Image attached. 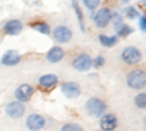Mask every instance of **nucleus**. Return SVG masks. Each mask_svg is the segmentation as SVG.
I'll return each mask as SVG.
<instances>
[{"label": "nucleus", "mask_w": 146, "mask_h": 131, "mask_svg": "<svg viewBox=\"0 0 146 131\" xmlns=\"http://www.w3.org/2000/svg\"><path fill=\"white\" fill-rule=\"evenodd\" d=\"M91 18L94 19L95 26L100 28V29H102V28H105V26L110 25L111 18H113V12H111V9H110V7H101V9L96 10L95 13L92 12Z\"/></svg>", "instance_id": "1"}, {"label": "nucleus", "mask_w": 146, "mask_h": 131, "mask_svg": "<svg viewBox=\"0 0 146 131\" xmlns=\"http://www.w3.org/2000/svg\"><path fill=\"white\" fill-rule=\"evenodd\" d=\"M85 109H86L88 115H91L94 118H100L105 114L107 105L100 98H91V99H88L86 105H85Z\"/></svg>", "instance_id": "2"}, {"label": "nucleus", "mask_w": 146, "mask_h": 131, "mask_svg": "<svg viewBox=\"0 0 146 131\" xmlns=\"http://www.w3.org/2000/svg\"><path fill=\"white\" fill-rule=\"evenodd\" d=\"M145 85H146V74L143 70L136 68V70H131L127 74V86L129 88L140 90L145 88Z\"/></svg>", "instance_id": "3"}, {"label": "nucleus", "mask_w": 146, "mask_h": 131, "mask_svg": "<svg viewBox=\"0 0 146 131\" xmlns=\"http://www.w3.org/2000/svg\"><path fill=\"white\" fill-rule=\"evenodd\" d=\"M142 53L140 50H137L136 47H126V48L121 51V60L123 63H126L127 66H135L137 63L142 61Z\"/></svg>", "instance_id": "4"}, {"label": "nucleus", "mask_w": 146, "mask_h": 131, "mask_svg": "<svg viewBox=\"0 0 146 131\" xmlns=\"http://www.w3.org/2000/svg\"><path fill=\"white\" fill-rule=\"evenodd\" d=\"M51 35H53V38H54L56 42H58V44H66V42H69V41L72 39L73 32H72V29L67 28L66 25H58V26H56V28L53 29Z\"/></svg>", "instance_id": "5"}, {"label": "nucleus", "mask_w": 146, "mask_h": 131, "mask_svg": "<svg viewBox=\"0 0 146 131\" xmlns=\"http://www.w3.org/2000/svg\"><path fill=\"white\" fill-rule=\"evenodd\" d=\"M73 68L78 70V71H88L92 67V57L89 54H79L75 57L73 60Z\"/></svg>", "instance_id": "6"}, {"label": "nucleus", "mask_w": 146, "mask_h": 131, "mask_svg": "<svg viewBox=\"0 0 146 131\" xmlns=\"http://www.w3.org/2000/svg\"><path fill=\"white\" fill-rule=\"evenodd\" d=\"M32 95H34V88L31 85H27V83L18 86L15 90V98L18 99V102H22V103L28 102L32 98Z\"/></svg>", "instance_id": "7"}, {"label": "nucleus", "mask_w": 146, "mask_h": 131, "mask_svg": "<svg viewBox=\"0 0 146 131\" xmlns=\"http://www.w3.org/2000/svg\"><path fill=\"white\" fill-rule=\"evenodd\" d=\"M27 127L31 131H40L45 127V118L40 114H31L27 118Z\"/></svg>", "instance_id": "8"}, {"label": "nucleus", "mask_w": 146, "mask_h": 131, "mask_svg": "<svg viewBox=\"0 0 146 131\" xmlns=\"http://www.w3.org/2000/svg\"><path fill=\"white\" fill-rule=\"evenodd\" d=\"M6 114L10 117V118H21L23 117V114H25V105H23L22 102H18V101H13L6 105Z\"/></svg>", "instance_id": "9"}, {"label": "nucleus", "mask_w": 146, "mask_h": 131, "mask_svg": "<svg viewBox=\"0 0 146 131\" xmlns=\"http://www.w3.org/2000/svg\"><path fill=\"white\" fill-rule=\"evenodd\" d=\"M117 117L114 114H104L100 120V127L102 131H114L117 128Z\"/></svg>", "instance_id": "10"}, {"label": "nucleus", "mask_w": 146, "mask_h": 131, "mask_svg": "<svg viewBox=\"0 0 146 131\" xmlns=\"http://www.w3.org/2000/svg\"><path fill=\"white\" fill-rule=\"evenodd\" d=\"M62 92L66 98L69 99H75L80 95V86L75 82H66L62 85Z\"/></svg>", "instance_id": "11"}, {"label": "nucleus", "mask_w": 146, "mask_h": 131, "mask_svg": "<svg viewBox=\"0 0 146 131\" xmlns=\"http://www.w3.org/2000/svg\"><path fill=\"white\" fill-rule=\"evenodd\" d=\"M19 61H21V55H19V53L15 51V50H7V51L2 55V64H5V66L12 67V66H16Z\"/></svg>", "instance_id": "12"}, {"label": "nucleus", "mask_w": 146, "mask_h": 131, "mask_svg": "<svg viewBox=\"0 0 146 131\" xmlns=\"http://www.w3.org/2000/svg\"><path fill=\"white\" fill-rule=\"evenodd\" d=\"M22 28H23V25H22L21 20H18V19H10V20H7V22L5 23L3 31H5V34H7V35H18V34H21Z\"/></svg>", "instance_id": "13"}, {"label": "nucleus", "mask_w": 146, "mask_h": 131, "mask_svg": "<svg viewBox=\"0 0 146 131\" xmlns=\"http://www.w3.org/2000/svg\"><path fill=\"white\" fill-rule=\"evenodd\" d=\"M63 58H64V50L58 45L50 48L47 53V61H50V63H58V61H62Z\"/></svg>", "instance_id": "14"}, {"label": "nucleus", "mask_w": 146, "mask_h": 131, "mask_svg": "<svg viewBox=\"0 0 146 131\" xmlns=\"http://www.w3.org/2000/svg\"><path fill=\"white\" fill-rule=\"evenodd\" d=\"M57 82H58V77L56 74H44L40 77L38 80V85L42 88V89H53L56 85H57Z\"/></svg>", "instance_id": "15"}, {"label": "nucleus", "mask_w": 146, "mask_h": 131, "mask_svg": "<svg viewBox=\"0 0 146 131\" xmlns=\"http://www.w3.org/2000/svg\"><path fill=\"white\" fill-rule=\"evenodd\" d=\"M70 5L73 7V10H75V13L78 16V22H79V26L82 29V32H85V18H83V13H82V7L79 6V0H70Z\"/></svg>", "instance_id": "16"}, {"label": "nucleus", "mask_w": 146, "mask_h": 131, "mask_svg": "<svg viewBox=\"0 0 146 131\" xmlns=\"http://www.w3.org/2000/svg\"><path fill=\"white\" fill-rule=\"evenodd\" d=\"M98 39H100L101 45L107 47V48H111V47L117 45V42H118V37H117V35H111V37H108V35L101 34L98 37Z\"/></svg>", "instance_id": "17"}, {"label": "nucleus", "mask_w": 146, "mask_h": 131, "mask_svg": "<svg viewBox=\"0 0 146 131\" xmlns=\"http://www.w3.org/2000/svg\"><path fill=\"white\" fill-rule=\"evenodd\" d=\"M31 28H34L35 31H38L40 34L42 35H50L51 34V28L47 22H35V23H31Z\"/></svg>", "instance_id": "18"}, {"label": "nucleus", "mask_w": 146, "mask_h": 131, "mask_svg": "<svg viewBox=\"0 0 146 131\" xmlns=\"http://www.w3.org/2000/svg\"><path fill=\"white\" fill-rule=\"evenodd\" d=\"M135 105L137 106L139 109H145V108H146V93L140 92L139 95H136V98H135Z\"/></svg>", "instance_id": "19"}, {"label": "nucleus", "mask_w": 146, "mask_h": 131, "mask_svg": "<svg viewBox=\"0 0 146 131\" xmlns=\"http://www.w3.org/2000/svg\"><path fill=\"white\" fill-rule=\"evenodd\" d=\"M130 34H133V28L130 25H126V23H123V25L117 29V35H118V37H129Z\"/></svg>", "instance_id": "20"}, {"label": "nucleus", "mask_w": 146, "mask_h": 131, "mask_svg": "<svg viewBox=\"0 0 146 131\" xmlns=\"http://www.w3.org/2000/svg\"><path fill=\"white\" fill-rule=\"evenodd\" d=\"M124 15L129 19H137L139 18V10L136 7H133V6H127L124 9Z\"/></svg>", "instance_id": "21"}, {"label": "nucleus", "mask_w": 146, "mask_h": 131, "mask_svg": "<svg viewBox=\"0 0 146 131\" xmlns=\"http://www.w3.org/2000/svg\"><path fill=\"white\" fill-rule=\"evenodd\" d=\"M82 2H83L85 7L89 9L91 12L96 10V9H98V6L101 5V0H82Z\"/></svg>", "instance_id": "22"}, {"label": "nucleus", "mask_w": 146, "mask_h": 131, "mask_svg": "<svg viewBox=\"0 0 146 131\" xmlns=\"http://www.w3.org/2000/svg\"><path fill=\"white\" fill-rule=\"evenodd\" d=\"M60 131H83V128L79 124H76V122H67V124H64L62 127Z\"/></svg>", "instance_id": "23"}, {"label": "nucleus", "mask_w": 146, "mask_h": 131, "mask_svg": "<svg viewBox=\"0 0 146 131\" xmlns=\"http://www.w3.org/2000/svg\"><path fill=\"white\" fill-rule=\"evenodd\" d=\"M111 22L114 23V28H115V31L121 26V25H123V16H121L120 13H118V12H114V13H113V18H111Z\"/></svg>", "instance_id": "24"}, {"label": "nucleus", "mask_w": 146, "mask_h": 131, "mask_svg": "<svg viewBox=\"0 0 146 131\" xmlns=\"http://www.w3.org/2000/svg\"><path fill=\"white\" fill-rule=\"evenodd\" d=\"M104 64H105V58L102 55H98V57H95L94 60H92V66L95 68H101Z\"/></svg>", "instance_id": "25"}, {"label": "nucleus", "mask_w": 146, "mask_h": 131, "mask_svg": "<svg viewBox=\"0 0 146 131\" xmlns=\"http://www.w3.org/2000/svg\"><path fill=\"white\" fill-rule=\"evenodd\" d=\"M137 19H139V29H140L142 32H145V31H146V16L142 15V16H139Z\"/></svg>", "instance_id": "26"}, {"label": "nucleus", "mask_w": 146, "mask_h": 131, "mask_svg": "<svg viewBox=\"0 0 146 131\" xmlns=\"http://www.w3.org/2000/svg\"><path fill=\"white\" fill-rule=\"evenodd\" d=\"M121 3H124V5H127V3H130V0H121Z\"/></svg>", "instance_id": "27"}]
</instances>
